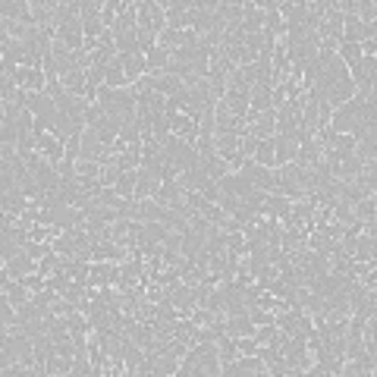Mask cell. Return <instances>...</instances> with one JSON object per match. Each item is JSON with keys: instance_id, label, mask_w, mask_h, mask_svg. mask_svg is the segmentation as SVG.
<instances>
[{"instance_id": "1", "label": "cell", "mask_w": 377, "mask_h": 377, "mask_svg": "<svg viewBox=\"0 0 377 377\" xmlns=\"http://www.w3.org/2000/svg\"><path fill=\"white\" fill-rule=\"evenodd\" d=\"M129 248H123V245H117V243H97L92 248V255H88V261H117V264H123V261H129Z\"/></svg>"}, {"instance_id": "2", "label": "cell", "mask_w": 377, "mask_h": 377, "mask_svg": "<svg viewBox=\"0 0 377 377\" xmlns=\"http://www.w3.org/2000/svg\"><path fill=\"white\" fill-rule=\"evenodd\" d=\"M135 186H139V170H126V173H120L117 183H113V195L132 201L135 198Z\"/></svg>"}]
</instances>
